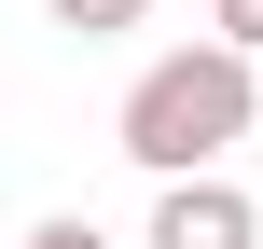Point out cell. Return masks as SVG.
Segmentation results:
<instances>
[{"instance_id":"cell-1","label":"cell","mask_w":263,"mask_h":249,"mask_svg":"<svg viewBox=\"0 0 263 249\" xmlns=\"http://www.w3.org/2000/svg\"><path fill=\"white\" fill-rule=\"evenodd\" d=\"M250 125H263V69L236 55V42H180V55H153V69L125 83V111H111L125 166H153V180H208Z\"/></svg>"},{"instance_id":"cell-2","label":"cell","mask_w":263,"mask_h":249,"mask_svg":"<svg viewBox=\"0 0 263 249\" xmlns=\"http://www.w3.org/2000/svg\"><path fill=\"white\" fill-rule=\"evenodd\" d=\"M139 249H263V208L208 166V180H153V236Z\"/></svg>"},{"instance_id":"cell-3","label":"cell","mask_w":263,"mask_h":249,"mask_svg":"<svg viewBox=\"0 0 263 249\" xmlns=\"http://www.w3.org/2000/svg\"><path fill=\"white\" fill-rule=\"evenodd\" d=\"M42 14H55V28H83V42H111V28H139L153 0H42Z\"/></svg>"},{"instance_id":"cell-4","label":"cell","mask_w":263,"mask_h":249,"mask_svg":"<svg viewBox=\"0 0 263 249\" xmlns=\"http://www.w3.org/2000/svg\"><path fill=\"white\" fill-rule=\"evenodd\" d=\"M208 42H236V55L263 69V0H208Z\"/></svg>"},{"instance_id":"cell-5","label":"cell","mask_w":263,"mask_h":249,"mask_svg":"<svg viewBox=\"0 0 263 249\" xmlns=\"http://www.w3.org/2000/svg\"><path fill=\"white\" fill-rule=\"evenodd\" d=\"M28 249H111V236H97V222H69V208H55V222H42V236H28Z\"/></svg>"}]
</instances>
